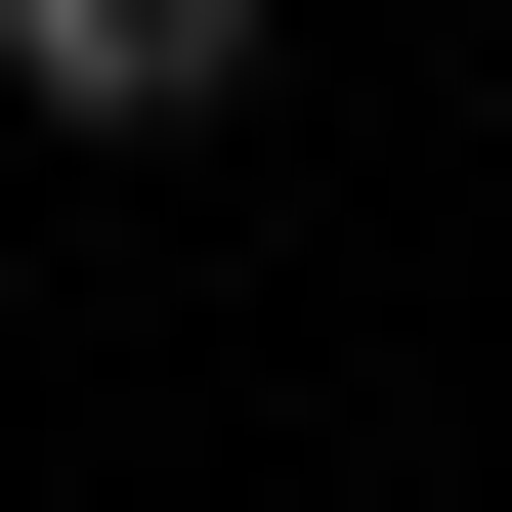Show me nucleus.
<instances>
[{
	"label": "nucleus",
	"instance_id": "1",
	"mask_svg": "<svg viewBox=\"0 0 512 512\" xmlns=\"http://www.w3.org/2000/svg\"><path fill=\"white\" fill-rule=\"evenodd\" d=\"M0 86H43V128H214V86H256V0H0Z\"/></svg>",
	"mask_w": 512,
	"mask_h": 512
}]
</instances>
